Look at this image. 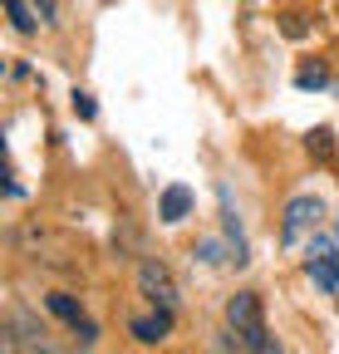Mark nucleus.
<instances>
[{
	"mask_svg": "<svg viewBox=\"0 0 339 354\" xmlns=\"http://www.w3.org/2000/svg\"><path fill=\"white\" fill-rule=\"evenodd\" d=\"M226 325H231V335H236V344L246 354H280V344H275V335L266 325V305H261L256 290H241V295L226 300Z\"/></svg>",
	"mask_w": 339,
	"mask_h": 354,
	"instance_id": "nucleus-1",
	"label": "nucleus"
},
{
	"mask_svg": "<svg viewBox=\"0 0 339 354\" xmlns=\"http://www.w3.org/2000/svg\"><path fill=\"white\" fill-rule=\"evenodd\" d=\"M0 354H69L30 310H10V325L0 330Z\"/></svg>",
	"mask_w": 339,
	"mask_h": 354,
	"instance_id": "nucleus-2",
	"label": "nucleus"
},
{
	"mask_svg": "<svg viewBox=\"0 0 339 354\" xmlns=\"http://www.w3.org/2000/svg\"><path fill=\"white\" fill-rule=\"evenodd\" d=\"M320 221H325V202L320 197H290L285 202V221H280V241L285 246H300L305 236H315L320 232Z\"/></svg>",
	"mask_w": 339,
	"mask_h": 354,
	"instance_id": "nucleus-3",
	"label": "nucleus"
},
{
	"mask_svg": "<svg viewBox=\"0 0 339 354\" xmlns=\"http://www.w3.org/2000/svg\"><path fill=\"white\" fill-rule=\"evenodd\" d=\"M138 290L153 305H162V310H177V281H173V271H167L162 261H143L138 266Z\"/></svg>",
	"mask_w": 339,
	"mask_h": 354,
	"instance_id": "nucleus-4",
	"label": "nucleus"
},
{
	"mask_svg": "<svg viewBox=\"0 0 339 354\" xmlns=\"http://www.w3.org/2000/svg\"><path fill=\"white\" fill-rule=\"evenodd\" d=\"M305 276H310V281H315L325 295H334V300H339V251H334L329 241H310Z\"/></svg>",
	"mask_w": 339,
	"mask_h": 354,
	"instance_id": "nucleus-5",
	"label": "nucleus"
},
{
	"mask_svg": "<svg viewBox=\"0 0 339 354\" xmlns=\"http://www.w3.org/2000/svg\"><path fill=\"white\" fill-rule=\"evenodd\" d=\"M50 310H55V315H59V320H64V325L74 330L79 349H94V344H99V325H94L89 315H84V310H79V305H74L69 295H59V290H55V295H50Z\"/></svg>",
	"mask_w": 339,
	"mask_h": 354,
	"instance_id": "nucleus-6",
	"label": "nucleus"
},
{
	"mask_svg": "<svg viewBox=\"0 0 339 354\" xmlns=\"http://www.w3.org/2000/svg\"><path fill=\"white\" fill-rule=\"evenodd\" d=\"M173 315H177V310L153 305V315H138L128 330H133V339H143V344H162L167 335H173Z\"/></svg>",
	"mask_w": 339,
	"mask_h": 354,
	"instance_id": "nucleus-7",
	"label": "nucleus"
},
{
	"mask_svg": "<svg viewBox=\"0 0 339 354\" xmlns=\"http://www.w3.org/2000/svg\"><path fill=\"white\" fill-rule=\"evenodd\" d=\"M187 212H192V187L173 183V187L162 192V202H157V216H162V221H182Z\"/></svg>",
	"mask_w": 339,
	"mask_h": 354,
	"instance_id": "nucleus-8",
	"label": "nucleus"
},
{
	"mask_svg": "<svg viewBox=\"0 0 339 354\" xmlns=\"http://www.w3.org/2000/svg\"><path fill=\"white\" fill-rule=\"evenodd\" d=\"M6 10H10V25H15L20 35H30V30H35V15L25 10V0H6Z\"/></svg>",
	"mask_w": 339,
	"mask_h": 354,
	"instance_id": "nucleus-9",
	"label": "nucleus"
},
{
	"mask_svg": "<svg viewBox=\"0 0 339 354\" xmlns=\"http://www.w3.org/2000/svg\"><path fill=\"white\" fill-rule=\"evenodd\" d=\"M35 15L45 20V25H55V15H59V0H35Z\"/></svg>",
	"mask_w": 339,
	"mask_h": 354,
	"instance_id": "nucleus-10",
	"label": "nucleus"
},
{
	"mask_svg": "<svg viewBox=\"0 0 339 354\" xmlns=\"http://www.w3.org/2000/svg\"><path fill=\"white\" fill-rule=\"evenodd\" d=\"M300 84H305V88H320V84H325V69H305Z\"/></svg>",
	"mask_w": 339,
	"mask_h": 354,
	"instance_id": "nucleus-11",
	"label": "nucleus"
}]
</instances>
